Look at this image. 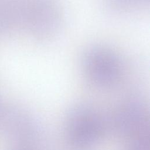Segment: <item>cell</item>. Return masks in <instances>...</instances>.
<instances>
[{
    "instance_id": "7a4b0ae2",
    "label": "cell",
    "mask_w": 150,
    "mask_h": 150,
    "mask_svg": "<svg viewBox=\"0 0 150 150\" xmlns=\"http://www.w3.org/2000/svg\"><path fill=\"white\" fill-rule=\"evenodd\" d=\"M80 66L86 79L100 88L114 86L124 74L120 56L105 46L95 45L86 49L81 56Z\"/></svg>"
},
{
    "instance_id": "277c9868",
    "label": "cell",
    "mask_w": 150,
    "mask_h": 150,
    "mask_svg": "<svg viewBox=\"0 0 150 150\" xmlns=\"http://www.w3.org/2000/svg\"><path fill=\"white\" fill-rule=\"evenodd\" d=\"M0 130L8 139L16 142L18 147H28L26 144L35 132L31 117L23 110L12 106L0 108Z\"/></svg>"
},
{
    "instance_id": "3957f363",
    "label": "cell",
    "mask_w": 150,
    "mask_h": 150,
    "mask_svg": "<svg viewBox=\"0 0 150 150\" xmlns=\"http://www.w3.org/2000/svg\"><path fill=\"white\" fill-rule=\"evenodd\" d=\"M30 23L40 40L54 38L61 30L63 16L58 0H31Z\"/></svg>"
},
{
    "instance_id": "6da1fadb",
    "label": "cell",
    "mask_w": 150,
    "mask_h": 150,
    "mask_svg": "<svg viewBox=\"0 0 150 150\" xmlns=\"http://www.w3.org/2000/svg\"><path fill=\"white\" fill-rule=\"evenodd\" d=\"M105 131L103 118L93 108L79 105L67 114L66 138L73 150H93L99 144Z\"/></svg>"
},
{
    "instance_id": "5b68a950",
    "label": "cell",
    "mask_w": 150,
    "mask_h": 150,
    "mask_svg": "<svg viewBox=\"0 0 150 150\" xmlns=\"http://www.w3.org/2000/svg\"><path fill=\"white\" fill-rule=\"evenodd\" d=\"M124 150H149V131L146 127L127 138Z\"/></svg>"
},
{
    "instance_id": "8992f818",
    "label": "cell",
    "mask_w": 150,
    "mask_h": 150,
    "mask_svg": "<svg viewBox=\"0 0 150 150\" xmlns=\"http://www.w3.org/2000/svg\"><path fill=\"white\" fill-rule=\"evenodd\" d=\"M15 150H32L29 147H18Z\"/></svg>"
}]
</instances>
